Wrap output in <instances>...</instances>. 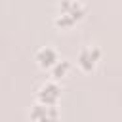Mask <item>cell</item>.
<instances>
[{"label":"cell","mask_w":122,"mask_h":122,"mask_svg":"<svg viewBox=\"0 0 122 122\" xmlns=\"http://www.w3.org/2000/svg\"><path fill=\"white\" fill-rule=\"evenodd\" d=\"M57 59H59V53H57V50L51 48V46H42V48L36 50V53H34L36 65H38L40 69H44V71H50V69L57 63Z\"/></svg>","instance_id":"277c9868"},{"label":"cell","mask_w":122,"mask_h":122,"mask_svg":"<svg viewBox=\"0 0 122 122\" xmlns=\"http://www.w3.org/2000/svg\"><path fill=\"white\" fill-rule=\"evenodd\" d=\"M71 69H72V63L69 61V59H57V63L50 69V74H51V78L53 80H61V78H65L69 72H71Z\"/></svg>","instance_id":"8992f818"},{"label":"cell","mask_w":122,"mask_h":122,"mask_svg":"<svg viewBox=\"0 0 122 122\" xmlns=\"http://www.w3.org/2000/svg\"><path fill=\"white\" fill-rule=\"evenodd\" d=\"M101 55H103V51L97 44H86V46L80 48V51L76 55V67L82 72H92V71L97 69Z\"/></svg>","instance_id":"7a4b0ae2"},{"label":"cell","mask_w":122,"mask_h":122,"mask_svg":"<svg viewBox=\"0 0 122 122\" xmlns=\"http://www.w3.org/2000/svg\"><path fill=\"white\" fill-rule=\"evenodd\" d=\"M59 99H61V88H59V84H57L53 78L48 80V82H44V84L38 88V92H36V101H40V103L57 105Z\"/></svg>","instance_id":"3957f363"},{"label":"cell","mask_w":122,"mask_h":122,"mask_svg":"<svg viewBox=\"0 0 122 122\" xmlns=\"http://www.w3.org/2000/svg\"><path fill=\"white\" fill-rule=\"evenodd\" d=\"M29 118L30 120H57L59 118V111H57V105H46V103H36L30 112H29Z\"/></svg>","instance_id":"5b68a950"},{"label":"cell","mask_w":122,"mask_h":122,"mask_svg":"<svg viewBox=\"0 0 122 122\" xmlns=\"http://www.w3.org/2000/svg\"><path fill=\"white\" fill-rule=\"evenodd\" d=\"M84 13H86V8H84L82 2H78V0H61L57 15L53 17V25L61 30H69L84 19Z\"/></svg>","instance_id":"6da1fadb"}]
</instances>
